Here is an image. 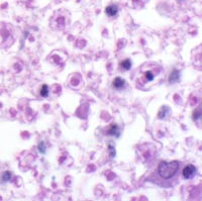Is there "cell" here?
Here are the masks:
<instances>
[{
	"mask_svg": "<svg viewBox=\"0 0 202 201\" xmlns=\"http://www.w3.org/2000/svg\"><path fill=\"white\" fill-rule=\"evenodd\" d=\"M179 169V163L177 161L172 162H161L158 167L159 175L164 179H170L177 173Z\"/></svg>",
	"mask_w": 202,
	"mask_h": 201,
	"instance_id": "1",
	"label": "cell"
},
{
	"mask_svg": "<svg viewBox=\"0 0 202 201\" xmlns=\"http://www.w3.org/2000/svg\"><path fill=\"white\" fill-rule=\"evenodd\" d=\"M195 172H196V167L194 165L189 164L183 169V177L185 179H190L194 176Z\"/></svg>",
	"mask_w": 202,
	"mask_h": 201,
	"instance_id": "2",
	"label": "cell"
},
{
	"mask_svg": "<svg viewBox=\"0 0 202 201\" xmlns=\"http://www.w3.org/2000/svg\"><path fill=\"white\" fill-rule=\"evenodd\" d=\"M112 85L116 89H121V88H123L124 85H125V80L121 78V77H116V78L113 80Z\"/></svg>",
	"mask_w": 202,
	"mask_h": 201,
	"instance_id": "3",
	"label": "cell"
},
{
	"mask_svg": "<svg viewBox=\"0 0 202 201\" xmlns=\"http://www.w3.org/2000/svg\"><path fill=\"white\" fill-rule=\"evenodd\" d=\"M105 12H106V14L108 16H114V15H116V13L118 12V7L114 4L109 5V6L106 7Z\"/></svg>",
	"mask_w": 202,
	"mask_h": 201,
	"instance_id": "4",
	"label": "cell"
},
{
	"mask_svg": "<svg viewBox=\"0 0 202 201\" xmlns=\"http://www.w3.org/2000/svg\"><path fill=\"white\" fill-rule=\"evenodd\" d=\"M180 80V72L178 70H174L170 75V78H169V81L170 83H174V82H178Z\"/></svg>",
	"mask_w": 202,
	"mask_h": 201,
	"instance_id": "5",
	"label": "cell"
},
{
	"mask_svg": "<svg viewBox=\"0 0 202 201\" xmlns=\"http://www.w3.org/2000/svg\"><path fill=\"white\" fill-rule=\"evenodd\" d=\"M131 61L129 59H126V60H123L122 62H120V67L123 69V70L125 71H128L131 70Z\"/></svg>",
	"mask_w": 202,
	"mask_h": 201,
	"instance_id": "6",
	"label": "cell"
},
{
	"mask_svg": "<svg viewBox=\"0 0 202 201\" xmlns=\"http://www.w3.org/2000/svg\"><path fill=\"white\" fill-rule=\"evenodd\" d=\"M108 134H110V136H119V128H118V126L116 124H112L108 130Z\"/></svg>",
	"mask_w": 202,
	"mask_h": 201,
	"instance_id": "7",
	"label": "cell"
},
{
	"mask_svg": "<svg viewBox=\"0 0 202 201\" xmlns=\"http://www.w3.org/2000/svg\"><path fill=\"white\" fill-rule=\"evenodd\" d=\"M41 97H48L49 96V87L48 85H43L41 88Z\"/></svg>",
	"mask_w": 202,
	"mask_h": 201,
	"instance_id": "8",
	"label": "cell"
},
{
	"mask_svg": "<svg viewBox=\"0 0 202 201\" xmlns=\"http://www.w3.org/2000/svg\"><path fill=\"white\" fill-rule=\"evenodd\" d=\"M11 178H12V175L9 171H6V172H4L3 174H2V181H3V182H8V181L11 180Z\"/></svg>",
	"mask_w": 202,
	"mask_h": 201,
	"instance_id": "9",
	"label": "cell"
},
{
	"mask_svg": "<svg viewBox=\"0 0 202 201\" xmlns=\"http://www.w3.org/2000/svg\"><path fill=\"white\" fill-rule=\"evenodd\" d=\"M145 79L146 81H153V80L155 79V75L153 74V72H151V71H146V72L145 73Z\"/></svg>",
	"mask_w": 202,
	"mask_h": 201,
	"instance_id": "10",
	"label": "cell"
},
{
	"mask_svg": "<svg viewBox=\"0 0 202 201\" xmlns=\"http://www.w3.org/2000/svg\"><path fill=\"white\" fill-rule=\"evenodd\" d=\"M108 150H109V154H110V156H111V158H114V157H115V154H116L114 146L109 145V146H108Z\"/></svg>",
	"mask_w": 202,
	"mask_h": 201,
	"instance_id": "11",
	"label": "cell"
},
{
	"mask_svg": "<svg viewBox=\"0 0 202 201\" xmlns=\"http://www.w3.org/2000/svg\"><path fill=\"white\" fill-rule=\"evenodd\" d=\"M38 150H40V152L41 154L46 153V146H45V142H41L40 144H38Z\"/></svg>",
	"mask_w": 202,
	"mask_h": 201,
	"instance_id": "12",
	"label": "cell"
},
{
	"mask_svg": "<svg viewBox=\"0 0 202 201\" xmlns=\"http://www.w3.org/2000/svg\"><path fill=\"white\" fill-rule=\"evenodd\" d=\"M166 108H167V107H166V106H163L162 108H161V110H160V111H159V114H158V116H159V118H164V117H165V115H166V114H165V112H164V111H165V109H166Z\"/></svg>",
	"mask_w": 202,
	"mask_h": 201,
	"instance_id": "13",
	"label": "cell"
}]
</instances>
